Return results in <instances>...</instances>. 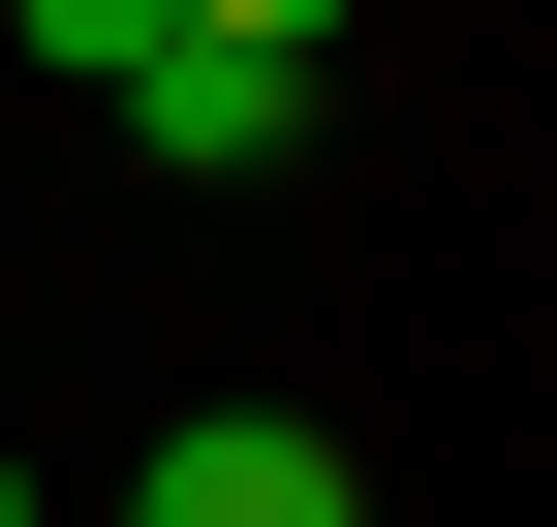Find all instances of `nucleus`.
<instances>
[{"label": "nucleus", "mask_w": 557, "mask_h": 527, "mask_svg": "<svg viewBox=\"0 0 557 527\" xmlns=\"http://www.w3.org/2000/svg\"><path fill=\"white\" fill-rule=\"evenodd\" d=\"M94 527H372V466H341V434H310V404H186V434H156V466H124V497H94Z\"/></svg>", "instance_id": "1"}, {"label": "nucleus", "mask_w": 557, "mask_h": 527, "mask_svg": "<svg viewBox=\"0 0 557 527\" xmlns=\"http://www.w3.org/2000/svg\"><path fill=\"white\" fill-rule=\"evenodd\" d=\"M124 156H156V186H278V156H310V62H218V32H156V62H124Z\"/></svg>", "instance_id": "2"}, {"label": "nucleus", "mask_w": 557, "mask_h": 527, "mask_svg": "<svg viewBox=\"0 0 557 527\" xmlns=\"http://www.w3.org/2000/svg\"><path fill=\"white\" fill-rule=\"evenodd\" d=\"M0 32H32V62H62V94H124V62H156V32H186V0H0Z\"/></svg>", "instance_id": "3"}, {"label": "nucleus", "mask_w": 557, "mask_h": 527, "mask_svg": "<svg viewBox=\"0 0 557 527\" xmlns=\"http://www.w3.org/2000/svg\"><path fill=\"white\" fill-rule=\"evenodd\" d=\"M186 32H218V62H341V0H186Z\"/></svg>", "instance_id": "4"}, {"label": "nucleus", "mask_w": 557, "mask_h": 527, "mask_svg": "<svg viewBox=\"0 0 557 527\" xmlns=\"http://www.w3.org/2000/svg\"><path fill=\"white\" fill-rule=\"evenodd\" d=\"M0 527H62V497H32V434H0Z\"/></svg>", "instance_id": "5"}]
</instances>
